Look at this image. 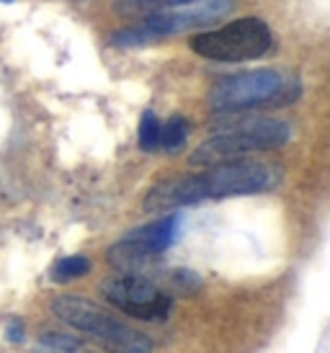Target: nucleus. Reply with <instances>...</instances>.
Wrapping results in <instances>:
<instances>
[{"label":"nucleus","mask_w":330,"mask_h":353,"mask_svg":"<svg viewBox=\"0 0 330 353\" xmlns=\"http://www.w3.org/2000/svg\"><path fill=\"white\" fill-rule=\"evenodd\" d=\"M23 323H21L19 317H10L8 325H6V341H10V343H21L23 341Z\"/></svg>","instance_id":"13"},{"label":"nucleus","mask_w":330,"mask_h":353,"mask_svg":"<svg viewBox=\"0 0 330 353\" xmlns=\"http://www.w3.org/2000/svg\"><path fill=\"white\" fill-rule=\"evenodd\" d=\"M52 312L57 314L62 323H68L70 327L96 338L98 343L106 345L111 353H153V341L145 333L117 320L111 312L101 310L98 304L88 302L83 296H55Z\"/></svg>","instance_id":"4"},{"label":"nucleus","mask_w":330,"mask_h":353,"mask_svg":"<svg viewBox=\"0 0 330 353\" xmlns=\"http://www.w3.org/2000/svg\"><path fill=\"white\" fill-rule=\"evenodd\" d=\"M191 3H199V0H163L165 8H178V6H191Z\"/></svg>","instance_id":"14"},{"label":"nucleus","mask_w":330,"mask_h":353,"mask_svg":"<svg viewBox=\"0 0 330 353\" xmlns=\"http://www.w3.org/2000/svg\"><path fill=\"white\" fill-rule=\"evenodd\" d=\"M39 353H93L88 345L62 333H44L39 338Z\"/></svg>","instance_id":"11"},{"label":"nucleus","mask_w":330,"mask_h":353,"mask_svg":"<svg viewBox=\"0 0 330 353\" xmlns=\"http://www.w3.org/2000/svg\"><path fill=\"white\" fill-rule=\"evenodd\" d=\"M273 47V31L266 21L248 16L206 29L191 39V50L212 62H248L258 59Z\"/></svg>","instance_id":"6"},{"label":"nucleus","mask_w":330,"mask_h":353,"mask_svg":"<svg viewBox=\"0 0 330 353\" xmlns=\"http://www.w3.org/2000/svg\"><path fill=\"white\" fill-rule=\"evenodd\" d=\"M101 294L129 317L160 323L171 312V296L137 274L111 276L101 284Z\"/></svg>","instance_id":"8"},{"label":"nucleus","mask_w":330,"mask_h":353,"mask_svg":"<svg viewBox=\"0 0 330 353\" xmlns=\"http://www.w3.org/2000/svg\"><path fill=\"white\" fill-rule=\"evenodd\" d=\"M282 170L271 163L227 160L204 165L194 176L168 178L153 186L145 196V212H168L178 206H194L230 196H251L279 186Z\"/></svg>","instance_id":"1"},{"label":"nucleus","mask_w":330,"mask_h":353,"mask_svg":"<svg viewBox=\"0 0 330 353\" xmlns=\"http://www.w3.org/2000/svg\"><path fill=\"white\" fill-rule=\"evenodd\" d=\"M186 137H188V121L184 117H171L165 121V127L160 129V148L165 152H178V150L186 145Z\"/></svg>","instance_id":"10"},{"label":"nucleus","mask_w":330,"mask_h":353,"mask_svg":"<svg viewBox=\"0 0 330 353\" xmlns=\"http://www.w3.org/2000/svg\"><path fill=\"white\" fill-rule=\"evenodd\" d=\"M291 139V124L273 117H248L233 121L230 127L220 129L217 134L204 139L191 152V165H214L227 160H240L253 152H271L284 148Z\"/></svg>","instance_id":"3"},{"label":"nucleus","mask_w":330,"mask_h":353,"mask_svg":"<svg viewBox=\"0 0 330 353\" xmlns=\"http://www.w3.org/2000/svg\"><path fill=\"white\" fill-rule=\"evenodd\" d=\"M233 0H199L191 6H178L175 10H153V13H147L142 23L117 31L111 37V44L137 47V44H147V41L184 34V31L209 29L212 23L224 19L233 10Z\"/></svg>","instance_id":"5"},{"label":"nucleus","mask_w":330,"mask_h":353,"mask_svg":"<svg viewBox=\"0 0 330 353\" xmlns=\"http://www.w3.org/2000/svg\"><path fill=\"white\" fill-rule=\"evenodd\" d=\"M178 227H181V216L178 214H168L157 222L139 227L126 237H122L117 245L108 248V263L119 268L122 274H135L137 268H142L147 261H153L155 255L165 253L173 245Z\"/></svg>","instance_id":"7"},{"label":"nucleus","mask_w":330,"mask_h":353,"mask_svg":"<svg viewBox=\"0 0 330 353\" xmlns=\"http://www.w3.org/2000/svg\"><path fill=\"white\" fill-rule=\"evenodd\" d=\"M160 129H163V124L157 121L155 114L145 111L139 119V148L145 152H155L160 148Z\"/></svg>","instance_id":"12"},{"label":"nucleus","mask_w":330,"mask_h":353,"mask_svg":"<svg viewBox=\"0 0 330 353\" xmlns=\"http://www.w3.org/2000/svg\"><path fill=\"white\" fill-rule=\"evenodd\" d=\"M0 3H13V0H0Z\"/></svg>","instance_id":"15"},{"label":"nucleus","mask_w":330,"mask_h":353,"mask_svg":"<svg viewBox=\"0 0 330 353\" xmlns=\"http://www.w3.org/2000/svg\"><path fill=\"white\" fill-rule=\"evenodd\" d=\"M300 93L302 85L294 75H287L282 70L261 68L217 80L209 90L206 103L220 117H237L255 108L294 103L300 99Z\"/></svg>","instance_id":"2"},{"label":"nucleus","mask_w":330,"mask_h":353,"mask_svg":"<svg viewBox=\"0 0 330 353\" xmlns=\"http://www.w3.org/2000/svg\"><path fill=\"white\" fill-rule=\"evenodd\" d=\"M88 271H90V261L86 255H68V258H59L57 263L52 265L49 279L55 284H68V281H75L80 276H86Z\"/></svg>","instance_id":"9"}]
</instances>
